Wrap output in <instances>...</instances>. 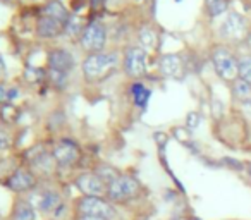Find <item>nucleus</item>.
Here are the masks:
<instances>
[{"instance_id":"obj_1","label":"nucleus","mask_w":251,"mask_h":220,"mask_svg":"<svg viewBox=\"0 0 251 220\" xmlns=\"http://www.w3.org/2000/svg\"><path fill=\"white\" fill-rule=\"evenodd\" d=\"M117 66L115 53H90L83 62V74L88 81H100Z\"/></svg>"},{"instance_id":"obj_2","label":"nucleus","mask_w":251,"mask_h":220,"mask_svg":"<svg viewBox=\"0 0 251 220\" xmlns=\"http://www.w3.org/2000/svg\"><path fill=\"white\" fill-rule=\"evenodd\" d=\"M77 212L83 217H95V219L110 220L115 217V210L110 203L98 196H84L77 201Z\"/></svg>"},{"instance_id":"obj_3","label":"nucleus","mask_w":251,"mask_h":220,"mask_svg":"<svg viewBox=\"0 0 251 220\" xmlns=\"http://www.w3.org/2000/svg\"><path fill=\"white\" fill-rule=\"evenodd\" d=\"M107 31L100 21H91L81 33V45L90 53H100L105 47Z\"/></svg>"},{"instance_id":"obj_4","label":"nucleus","mask_w":251,"mask_h":220,"mask_svg":"<svg viewBox=\"0 0 251 220\" xmlns=\"http://www.w3.org/2000/svg\"><path fill=\"white\" fill-rule=\"evenodd\" d=\"M140 193V182L131 175H121L107 189V196L112 201H127Z\"/></svg>"},{"instance_id":"obj_5","label":"nucleus","mask_w":251,"mask_h":220,"mask_svg":"<svg viewBox=\"0 0 251 220\" xmlns=\"http://www.w3.org/2000/svg\"><path fill=\"white\" fill-rule=\"evenodd\" d=\"M213 66L217 69V74L227 81H232L239 76L236 59H234L232 53H229L224 49H219L213 52Z\"/></svg>"},{"instance_id":"obj_6","label":"nucleus","mask_w":251,"mask_h":220,"mask_svg":"<svg viewBox=\"0 0 251 220\" xmlns=\"http://www.w3.org/2000/svg\"><path fill=\"white\" fill-rule=\"evenodd\" d=\"M67 24H69V23L60 21V19L53 18V16L42 12L38 19V24H36V33H38V36H42V38L52 40V38H57L59 35H62L67 29Z\"/></svg>"},{"instance_id":"obj_7","label":"nucleus","mask_w":251,"mask_h":220,"mask_svg":"<svg viewBox=\"0 0 251 220\" xmlns=\"http://www.w3.org/2000/svg\"><path fill=\"white\" fill-rule=\"evenodd\" d=\"M124 69L131 77H141L147 71V52L143 49L133 47L126 52Z\"/></svg>"},{"instance_id":"obj_8","label":"nucleus","mask_w":251,"mask_h":220,"mask_svg":"<svg viewBox=\"0 0 251 220\" xmlns=\"http://www.w3.org/2000/svg\"><path fill=\"white\" fill-rule=\"evenodd\" d=\"M74 67V59L67 50L64 49H53L49 53V71L57 74H67L71 73V69Z\"/></svg>"},{"instance_id":"obj_9","label":"nucleus","mask_w":251,"mask_h":220,"mask_svg":"<svg viewBox=\"0 0 251 220\" xmlns=\"http://www.w3.org/2000/svg\"><path fill=\"white\" fill-rule=\"evenodd\" d=\"M76 186L84 196H101L107 193V184L97 174H83L76 179Z\"/></svg>"},{"instance_id":"obj_10","label":"nucleus","mask_w":251,"mask_h":220,"mask_svg":"<svg viewBox=\"0 0 251 220\" xmlns=\"http://www.w3.org/2000/svg\"><path fill=\"white\" fill-rule=\"evenodd\" d=\"M79 158V148L74 141L62 140L53 148V160L60 165H73Z\"/></svg>"},{"instance_id":"obj_11","label":"nucleus","mask_w":251,"mask_h":220,"mask_svg":"<svg viewBox=\"0 0 251 220\" xmlns=\"http://www.w3.org/2000/svg\"><path fill=\"white\" fill-rule=\"evenodd\" d=\"M31 201H33V206L40 208L42 212H57V210L62 206V199L60 196L57 195L55 191H38L31 196Z\"/></svg>"},{"instance_id":"obj_12","label":"nucleus","mask_w":251,"mask_h":220,"mask_svg":"<svg viewBox=\"0 0 251 220\" xmlns=\"http://www.w3.org/2000/svg\"><path fill=\"white\" fill-rule=\"evenodd\" d=\"M9 189L16 193L29 191L31 188H35V175L28 171V169H18L14 174L11 175L7 182Z\"/></svg>"},{"instance_id":"obj_13","label":"nucleus","mask_w":251,"mask_h":220,"mask_svg":"<svg viewBox=\"0 0 251 220\" xmlns=\"http://www.w3.org/2000/svg\"><path fill=\"white\" fill-rule=\"evenodd\" d=\"M244 31V21L239 14L230 12L226 18V21L222 23V35L227 38H239L241 33Z\"/></svg>"},{"instance_id":"obj_14","label":"nucleus","mask_w":251,"mask_h":220,"mask_svg":"<svg viewBox=\"0 0 251 220\" xmlns=\"http://www.w3.org/2000/svg\"><path fill=\"white\" fill-rule=\"evenodd\" d=\"M160 71L165 76H177L179 71H181V60L177 55H164L160 59Z\"/></svg>"},{"instance_id":"obj_15","label":"nucleus","mask_w":251,"mask_h":220,"mask_svg":"<svg viewBox=\"0 0 251 220\" xmlns=\"http://www.w3.org/2000/svg\"><path fill=\"white\" fill-rule=\"evenodd\" d=\"M12 220H35V210L29 201H18L12 213Z\"/></svg>"},{"instance_id":"obj_16","label":"nucleus","mask_w":251,"mask_h":220,"mask_svg":"<svg viewBox=\"0 0 251 220\" xmlns=\"http://www.w3.org/2000/svg\"><path fill=\"white\" fill-rule=\"evenodd\" d=\"M234 93L239 100H243L244 103L251 100V83L244 79H236L234 81Z\"/></svg>"},{"instance_id":"obj_17","label":"nucleus","mask_w":251,"mask_h":220,"mask_svg":"<svg viewBox=\"0 0 251 220\" xmlns=\"http://www.w3.org/2000/svg\"><path fill=\"white\" fill-rule=\"evenodd\" d=\"M133 97H134V103L138 107H145L148 103V98H150V90H147L141 83H136L133 84Z\"/></svg>"},{"instance_id":"obj_18","label":"nucleus","mask_w":251,"mask_h":220,"mask_svg":"<svg viewBox=\"0 0 251 220\" xmlns=\"http://www.w3.org/2000/svg\"><path fill=\"white\" fill-rule=\"evenodd\" d=\"M237 71H239V79H244L251 83V57H243L237 62Z\"/></svg>"},{"instance_id":"obj_19","label":"nucleus","mask_w":251,"mask_h":220,"mask_svg":"<svg viewBox=\"0 0 251 220\" xmlns=\"http://www.w3.org/2000/svg\"><path fill=\"white\" fill-rule=\"evenodd\" d=\"M97 175L105 182V184H107V188L115 181V179L121 177V175H119V172L115 171V169H112V167H100V169H98V172H97Z\"/></svg>"},{"instance_id":"obj_20","label":"nucleus","mask_w":251,"mask_h":220,"mask_svg":"<svg viewBox=\"0 0 251 220\" xmlns=\"http://www.w3.org/2000/svg\"><path fill=\"white\" fill-rule=\"evenodd\" d=\"M140 40L147 49H155L157 47V35H155L153 29L150 28H143L140 33Z\"/></svg>"},{"instance_id":"obj_21","label":"nucleus","mask_w":251,"mask_h":220,"mask_svg":"<svg viewBox=\"0 0 251 220\" xmlns=\"http://www.w3.org/2000/svg\"><path fill=\"white\" fill-rule=\"evenodd\" d=\"M206 4L212 16H220L227 9V0H206Z\"/></svg>"},{"instance_id":"obj_22","label":"nucleus","mask_w":251,"mask_h":220,"mask_svg":"<svg viewBox=\"0 0 251 220\" xmlns=\"http://www.w3.org/2000/svg\"><path fill=\"white\" fill-rule=\"evenodd\" d=\"M2 119L5 121V122H14L16 119H18V110H16V107H12V105H4L2 107Z\"/></svg>"},{"instance_id":"obj_23","label":"nucleus","mask_w":251,"mask_h":220,"mask_svg":"<svg viewBox=\"0 0 251 220\" xmlns=\"http://www.w3.org/2000/svg\"><path fill=\"white\" fill-rule=\"evenodd\" d=\"M11 101V88L5 84H0V103L7 105Z\"/></svg>"},{"instance_id":"obj_24","label":"nucleus","mask_w":251,"mask_h":220,"mask_svg":"<svg viewBox=\"0 0 251 220\" xmlns=\"http://www.w3.org/2000/svg\"><path fill=\"white\" fill-rule=\"evenodd\" d=\"M11 145V138L5 131H0V150H7Z\"/></svg>"},{"instance_id":"obj_25","label":"nucleus","mask_w":251,"mask_h":220,"mask_svg":"<svg viewBox=\"0 0 251 220\" xmlns=\"http://www.w3.org/2000/svg\"><path fill=\"white\" fill-rule=\"evenodd\" d=\"M198 124H200V116L198 114H189L188 116V126L191 127V129H195V127H198Z\"/></svg>"},{"instance_id":"obj_26","label":"nucleus","mask_w":251,"mask_h":220,"mask_svg":"<svg viewBox=\"0 0 251 220\" xmlns=\"http://www.w3.org/2000/svg\"><path fill=\"white\" fill-rule=\"evenodd\" d=\"M244 110H246V114L251 117V100H250V101H246V103H244Z\"/></svg>"},{"instance_id":"obj_27","label":"nucleus","mask_w":251,"mask_h":220,"mask_svg":"<svg viewBox=\"0 0 251 220\" xmlns=\"http://www.w3.org/2000/svg\"><path fill=\"white\" fill-rule=\"evenodd\" d=\"M4 71H5V62H4V59H2V55H0V76L4 74Z\"/></svg>"},{"instance_id":"obj_28","label":"nucleus","mask_w":251,"mask_h":220,"mask_svg":"<svg viewBox=\"0 0 251 220\" xmlns=\"http://www.w3.org/2000/svg\"><path fill=\"white\" fill-rule=\"evenodd\" d=\"M79 220H103V219H95V217H81Z\"/></svg>"},{"instance_id":"obj_29","label":"nucleus","mask_w":251,"mask_h":220,"mask_svg":"<svg viewBox=\"0 0 251 220\" xmlns=\"http://www.w3.org/2000/svg\"><path fill=\"white\" fill-rule=\"evenodd\" d=\"M33 2H45L47 4V2H50V0H33Z\"/></svg>"},{"instance_id":"obj_30","label":"nucleus","mask_w":251,"mask_h":220,"mask_svg":"<svg viewBox=\"0 0 251 220\" xmlns=\"http://www.w3.org/2000/svg\"><path fill=\"white\" fill-rule=\"evenodd\" d=\"M248 42H250V47H251V35H250V38H248Z\"/></svg>"},{"instance_id":"obj_31","label":"nucleus","mask_w":251,"mask_h":220,"mask_svg":"<svg viewBox=\"0 0 251 220\" xmlns=\"http://www.w3.org/2000/svg\"><path fill=\"white\" fill-rule=\"evenodd\" d=\"M11 2H18V0H11Z\"/></svg>"}]
</instances>
